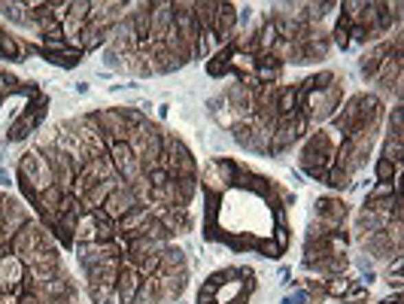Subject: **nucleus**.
<instances>
[{"instance_id": "obj_1", "label": "nucleus", "mask_w": 404, "mask_h": 304, "mask_svg": "<svg viewBox=\"0 0 404 304\" xmlns=\"http://www.w3.org/2000/svg\"><path fill=\"white\" fill-rule=\"evenodd\" d=\"M346 219H350V207H346L341 198H331V195H328V198L316 201V222H319V226H326L328 231L344 228Z\"/></svg>"}, {"instance_id": "obj_2", "label": "nucleus", "mask_w": 404, "mask_h": 304, "mask_svg": "<svg viewBox=\"0 0 404 304\" xmlns=\"http://www.w3.org/2000/svg\"><path fill=\"white\" fill-rule=\"evenodd\" d=\"M346 268H350L346 252H331V256H326L322 262L310 265V271H316L319 277H341V274H346Z\"/></svg>"}, {"instance_id": "obj_3", "label": "nucleus", "mask_w": 404, "mask_h": 304, "mask_svg": "<svg viewBox=\"0 0 404 304\" xmlns=\"http://www.w3.org/2000/svg\"><path fill=\"white\" fill-rule=\"evenodd\" d=\"M350 289H352V280L346 277V274H341V277H326V280H322V292H326V295H335V298H344Z\"/></svg>"}, {"instance_id": "obj_4", "label": "nucleus", "mask_w": 404, "mask_h": 304, "mask_svg": "<svg viewBox=\"0 0 404 304\" xmlns=\"http://www.w3.org/2000/svg\"><path fill=\"white\" fill-rule=\"evenodd\" d=\"M386 137H404V113H401V100H395L392 113H389V125Z\"/></svg>"}, {"instance_id": "obj_5", "label": "nucleus", "mask_w": 404, "mask_h": 304, "mask_svg": "<svg viewBox=\"0 0 404 304\" xmlns=\"http://www.w3.org/2000/svg\"><path fill=\"white\" fill-rule=\"evenodd\" d=\"M326 186H331V189H350L352 177L346 171H341V168H335V164H331L328 173H326Z\"/></svg>"}, {"instance_id": "obj_6", "label": "nucleus", "mask_w": 404, "mask_h": 304, "mask_svg": "<svg viewBox=\"0 0 404 304\" xmlns=\"http://www.w3.org/2000/svg\"><path fill=\"white\" fill-rule=\"evenodd\" d=\"M392 183H377L371 192H368V201H380V198H392Z\"/></svg>"}, {"instance_id": "obj_7", "label": "nucleus", "mask_w": 404, "mask_h": 304, "mask_svg": "<svg viewBox=\"0 0 404 304\" xmlns=\"http://www.w3.org/2000/svg\"><path fill=\"white\" fill-rule=\"evenodd\" d=\"M395 168H399V164H389V162L380 158V162H377V183H389V177H392Z\"/></svg>"}, {"instance_id": "obj_8", "label": "nucleus", "mask_w": 404, "mask_h": 304, "mask_svg": "<svg viewBox=\"0 0 404 304\" xmlns=\"http://www.w3.org/2000/svg\"><path fill=\"white\" fill-rule=\"evenodd\" d=\"M310 301H313V304H316V298H313V295H310V292H307V289H304V286H301V289H298V292H295V295H289V298H286L283 304H310Z\"/></svg>"}, {"instance_id": "obj_9", "label": "nucleus", "mask_w": 404, "mask_h": 304, "mask_svg": "<svg viewBox=\"0 0 404 304\" xmlns=\"http://www.w3.org/2000/svg\"><path fill=\"white\" fill-rule=\"evenodd\" d=\"M368 298V286H359V289H350L344 295V304H356V301H365Z\"/></svg>"}, {"instance_id": "obj_10", "label": "nucleus", "mask_w": 404, "mask_h": 304, "mask_svg": "<svg viewBox=\"0 0 404 304\" xmlns=\"http://www.w3.org/2000/svg\"><path fill=\"white\" fill-rule=\"evenodd\" d=\"M0 186H3V189H6V186H12V177L6 171H0Z\"/></svg>"}, {"instance_id": "obj_11", "label": "nucleus", "mask_w": 404, "mask_h": 304, "mask_svg": "<svg viewBox=\"0 0 404 304\" xmlns=\"http://www.w3.org/2000/svg\"><path fill=\"white\" fill-rule=\"evenodd\" d=\"M380 304H401V292H395V298H383Z\"/></svg>"}]
</instances>
